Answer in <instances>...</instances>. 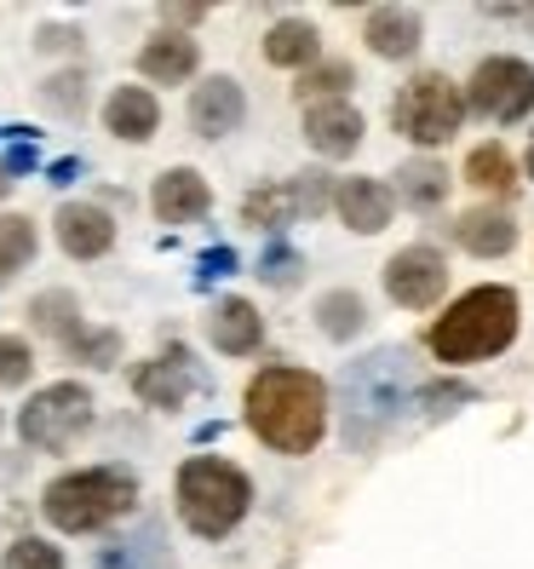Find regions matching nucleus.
<instances>
[{
    "label": "nucleus",
    "instance_id": "obj_1",
    "mask_svg": "<svg viewBox=\"0 0 534 569\" xmlns=\"http://www.w3.org/2000/svg\"><path fill=\"white\" fill-rule=\"evenodd\" d=\"M248 426L271 455H311L328 438V386L299 362H271L248 380Z\"/></svg>",
    "mask_w": 534,
    "mask_h": 569
},
{
    "label": "nucleus",
    "instance_id": "obj_2",
    "mask_svg": "<svg viewBox=\"0 0 534 569\" xmlns=\"http://www.w3.org/2000/svg\"><path fill=\"white\" fill-rule=\"evenodd\" d=\"M517 317H523L517 293L506 282H483L472 293H460L454 306H443V317L425 333V346L443 368H472V362L500 357L517 340Z\"/></svg>",
    "mask_w": 534,
    "mask_h": 569
},
{
    "label": "nucleus",
    "instance_id": "obj_3",
    "mask_svg": "<svg viewBox=\"0 0 534 569\" xmlns=\"http://www.w3.org/2000/svg\"><path fill=\"white\" fill-rule=\"evenodd\" d=\"M173 495H179V518H184L190 535L224 541L253 507V478L242 472L236 460H224V455H190L179 466Z\"/></svg>",
    "mask_w": 534,
    "mask_h": 569
},
{
    "label": "nucleus",
    "instance_id": "obj_4",
    "mask_svg": "<svg viewBox=\"0 0 534 569\" xmlns=\"http://www.w3.org/2000/svg\"><path fill=\"white\" fill-rule=\"evenodd\" d=\"M132 507H139V478H132L127 466H81V472L52 478L47 495H41V518L63 535L110 529Z\"/></svg>",
    "mask_w": 534,
    "mask_h": 569
},
{
    "label": "nucleus",
    "instance_id": "obj_5",
    "mask_svg": "<svg viewBox=\"0 0 534 569\" xmlns=\"http://www.w3.org/2000/svg\"><path fill=\"white\" fill-rule=\"evenodd\" d=\"M391 127H396V139H409L414 150H443L465 127L460 81H449L443 70H420L403 92L391 98Z\"/></svg>",
    "mask_w": 534,
    "mask_h": 569
},
{
    "label": "nucleus",
    "instance_id": "obj_6",
    "mask_svg": "<svg viewBox=\"0 0 534 569\" xmlns=\"http://www.w3.org/2000/svg\"><path fill=\"white\" fill-rule=\"evenodd\" d=\"M92 391L81 380H58V386H41L29 403L18 409V438L41 455H63L75 438L92 431Z\"/></svg>",
    "mask_w": 534,
    "mask_h": 569
},
{
    "label": "nucleus",
    "instance_id": "obj_7",
    "mask_svg": "<svg viewBox=\"0 0 534 569\" xmlns=\"http://www.w3.org/2000/svg\"><path fill=\"white\" fill-rule=\"evenodd\" d=\"M460 92H465V116H483L494 127H517L534 116V63L512 58V52H488Z\"/></svg>",
    "mask_w": 534,
    "mask_h": 569
},
{
    "label": "nucleus",
    "instance_id": "obj_8",
    "mask_svg": "<svg viewBox=\"0 0 534 569\" xmlns=\"http://www.w3.org/2000/svg\"><path fill=\"white\" fill-rule=\"evenodd\" d=\"M385 293H391V306H403V311L443 306V293H449V259H443V248H431V242L396 248L385 259Z\"/></svg>",
    "mask_w": 534,
    "mask_h": 569
},
{
    "label": "nucleus",
    "instance_id": "obj_9",
    "mask_svg": "<svg viewBox=\"0 0 534 569\" xmlns=\"http://www.w3.org/2000/svg\"><path fill=\"white\" fill-rule=\"evenodd\" d=\"M248 121V92L236 76H208L202 87L190 92V127L195 139H230Z\"/></svg>",
    "mask_w": 534,
    "mask_h": 569
},
{
    "label": "nucleus",
    "instance_id": "obj_10",
    "mask_svg": "<svg viewBox=\"0 0 534 569\" xmlns=\"http://www.w3.org/2000/svg\"><path fill=\"white\" fill-rule=\"evenodd\" d=\"M362 132H369V121H362V110L351 104V98H328V104H305V144L322 156V161H345Z\"/></svg>",
    "mask_w": 534,
    "mask_h": 569
},
{
    "label": "nucleus",
    "instance_id": "obj_11",
    "mask_svg": "<svg viewBox=\"0 0 534 569\" xmlns=\"http://www.w3.org/2000/svg\"><path fill=\"white\" fill-rule=\"evenodd\" d=\"M362 41L385 63H409L425 47V18H420V7H374L362 18Z\"/></svg>",
    "mask_w": 534,
    "mask_h": 569
},
{
    "label": "nucleus",
    "instance_id": "obj_12",
    "mask_svg": "<svg viewBox=\"0 0 534 569\" xmlns=\"http://www.w3.org/2000/svg\"><path fill=\"white\" fill-rule=\"evenodd\" d=\"M391 184L385 179H369V173H351L333 184V213L345 219V230H356V237H380V230L391 224Z\"/></svg>",
    "mask_w": 534,
    "mask_h": 569
},
{
    "label": "nucleus",
    "instance_id": "obj_13",
    "mask_svg": "<svg viewBox=\"0 0 534 569\" xmlns=\"http://www.w3.org/2000/svg\"><path fill=\"white\" fill-rule=\"evenodd\" d=\"M150 208H155L161 224H195V219H208L213 190L195 167H167V173L155 179V190H150Z\"/></svg>",
    "mask_w": 534,
    "mask_h": 569
},
{
    "label": "nucleus",
    "instance_id": "obj_14",
    "mask_svg": "<svg viewBox=\"0 0 534 569\" xmlns=\"http://www.w3.org/2000/svg\"><path fill=\"white\" fill-rule=\"evenodd\" d=\"M58 248L70 259H104L115 248V219L98 202H63L58 208Z\"/></svg>",
    "mask_w": 534,
    "mask_h": 569
},
{
    "label": "nucleus",
    "instance_id": "obj_15",
    "mask_svg": "<svg viewBox=\"0 0 534 569\" xmlns=\"http://www.w3.org/2000/svg\"><path fill=\"white\" fill-rule=\"evenodd\" d=\"M208 340H213V351H224V357H253V351L264 346V317H259V306H253V299H242V293L219 299V306L208 311Z\"/></svg>",
    "mask_w": 534,
    "mask_h": 569
},
{
    "label": "nucleus",
    "instance_id": "obj_16",
    "mask_svg": "<svg viewBox=\"0 0 534 569\" xmlns=\"http://www.w3.org/2000/svg\"><path fill=\"white\" fill-rule=\"evenodd\" d=\"M190 386H195V375H190V357H184V351H167V357H155V362L132 368V391H139V403H150V409H161V415L184 409Z\"/></svg>",
    "mask_w": 534,
    "mask_h": 569
},
{
    "label": "nucleus",
    "instance_id": "obj_17",
    "mask_svg": "<svg viewBox=\"0 0 534 569\" xmlns=\"http://www.w3.org/2000/svg\"><path fill=\"white\" fill-rule=\"evenodd\" d=\"M139 70L155 87H184L195 70H202V47H195L190 36H179V29H161V36H150L139 47Z\"/></svg>",
    "mask_w": 534,
    "mask_h": 569
},
{
    "label": "nucleus",
    "instance_id": "obj_18",
    "mask_svg": "<svg viewBox=\"0 0 534 569\" xmlns=\"http://www.w3.org/2000/svg\"><path fill=\"white\" fill-rule=\"evenodd\" d=\"M449 237L472 253V259H506L517 248V219L506 208H472L449 224Z\"/></svg>",
    "mask_w": 534,
    "mask_h": 569
},
{
    "label": "nucleus",
    "instance_id": "obj_19",
    "mask_svg": "<svg viewBox=\"0 0 534 569\" xmlns=\"http://www.w3.org/2000/svg\"><path fill=\"white\" fill-rule=\"evenodd\" d=\"M454 190V173L437 161V156H414L396 167V184H391V202H403L414 213H437Z\"/></svg>",
    "mask_w": 534,
    "mask_h": 569
},
{
    "label": "nucleus",
    "instance_id": "obj_20",
    "mask_svg": "<svg viewBox=\"0 0 534 569\" xmlns=\"http://www.w3.org/2000/svg\"><path fill=\"white\" fill-rule=\"evenodd\" d=\"M104 127L115 132L121 144H150L155 127H161V104L150 87H115L104 98Z\"/></svg>",
    "mask_w": 534,
    "mask_h": 569
},
{
    "label": "nucleus",
    "instance_id": "obj_21",
    "mask_svg": "<svg viewBox=\"0 0 534 569\" xmlns=\"http://www.w3.org/2000/svg\"><path fill=\"white\" fill-rule=\"evenodd\" d=\"M311 317H316V328H322V340L351 346V340H362V333H369V299H362L356 288H328L316 306H311Z\"/></svg>",
    "mask_w": 534,
    "mask_h": 569
},
{
    "label": "nucleus",
    "instance_id": "obj_22",
    "mask_svg": "<svg viewBox=\"0 0 534 569\" xmlns=\"http://www.w3.org/2000/svg\"><path fill=\"white\" fill-rule=\"evenodd\" d=\"M264 58H271L276 70H299V76H305L311 63H322V36H316V23H305V18L271 23V36H264Z\"/></svg>",
    "mask_w": 534,
    "mask_h": 569
},
{
    "label": "nucleus",
    "instance_id": "obj_23",
    "mask_svg": "<svg viewBox=\"0 0 534 569\" xmlns=\"http://www.w3.org/2000/svg\"><path fill=\"white\" fill-rule=\"evenodd\" d=\"M465 184H472V190H483V196H506V190L517 184V167H512V150L500 144V139L477 144L472 156H465Z\"/></svg>",
    "mask_w": 534,
    "mask_h": 569
},
{
    "label": "nucleus",
    "instance_id": "obj_24",
    "mask_svg": "<svg viewBox=\"0 0 534 569\" xmlns=\"http://www.w3.org/2000/svg\"><path fill=\"white\" fill-rule=\"evenodd\" d=\"M29 328L36 333H52V340H70V333L81 328V299L70 288H47L29 299Z\"/></svg>",
    "mask_w": 534,
    "mask_h": 569
},
{
    "label": "nucleus",
    "instance_id": "obj_25",
    "mask_svg": "<svg viewBox=\"0 0 534 569\" xmlns=\"http://www.w3.org/2000/svg\"><path fill=\"white\" fill-rule=\"evenodd\" d=\"M299 219V208H293V190H288V179L282 184H259V190H248V202H242V224H253V230H288Z\"/></svg>",
    "mask_w": 534,
    "mask_h": 569
},
{
    "label": "nucleus",
    "instance_id": "obj_26",
    "mask_svg": "<svg viewBox=\"0 0 534 569\" xmlns=\"http://www.w3.org/2000/svg\"><path fill=\"white\" fill-rule=\"evenodd\" d=\"M345 87H356V70L345 58H322L299 76L293 92H299V104H328V98H345Z\"/></svg>",
    "mask_w": 534,
    "mask_h": 569
},
{
    "label": "nucleus",
    "instance_id": "obj_27",
    "mask_svg": "<svg viewBox=\"0 0 534 569\" xmlns=\"http://www.w3.org/2000/svg\"><path fill=\"white\" fill-rule=\"evenodd\" d=\"M36 248H41L36 219H23V213H0V277L23 271V264L36 259Z\"/></svg>",
    "mask_w": 534,
    "mask_h": 569
},
{
    "label": "nucleus",
    "instance_id": "obj_28",
    "mask_svg": "<svg viewBox=\"0 0 534 569\" xmlns=\"http://www.w3.org/2000/svg\"><path fill=\"white\" fill-rule=\"evenodd\" d=\"M63 351H70V362H87V368H115L121 362V333L115 328H75L70 340H58Z\"/></svg>",
    "mask_w": 534,
    "mask_h": 569
},
{
    "label": "nucleus",
    "instance_id": "obj_29",
    "mask_svg": "<svg viewBox=\"0 0 534 569\" xmlns=\"http://www.w3.org/2000/svg\"><path fill=\"white\" fill-rule=\"evenodd\" d=\"M333 173H322V167H305V173H293L288 179V190H293V208L305 213V219H316V213H328L333 208Z\"/></svg>",
    "mask_w": 534,
    "mask_h": 569
},
{
    "label": "nucleus",
    "instance_id": "obj_30",
    "mask_svg": "<svg viewBox=\"0 0 534 569\" xmlns=\"http://www.w3.org/2000/svg\"><path fill=\"white\" fill-rule=\"evenodd\" d=\"M41 104H47L52 116H81V110H87V76H81V70L47 76V81H41Z\"/></svg>",
    "mask_w": 534,
    "mask_h": 569
},
{
    "label": "nucleus",
    "instance_id": "obj_31",
    "mask_svg": "<svg viewBox=\"0 0 534 569\" xmlns=\"http://www.w3.org/2000/svg\"><path fill=\"white\" fill-rule=\"evenodd\" d=\"M29 375H36V351H29V340L23 333H0V391L29 386Z\"/></svg>",
    "mask_w": 534,
    "mask_h": 569
},
{
    "label": "nucleus",
    "instance_id": "obj_32",
    "mask_svg": "<svg viewBox=\"0 0 534 569\" xmlns=\"http://www.w3.org/2000/svg\"><path fill=\"white\" fill-rule=\"evenodd\" d=\"M299 271H305V253L288 248V242H271L259 253V282H271V288H293Z\"/></svg>",
    "mask_w": 534,
    "mask_h": 569
},
{
    "label": "nucleus",
    "instance_id": "obj_33",
    "mask_svg": "<svg viewBox=\"0 0 534 569\" xmlns=\"http://www.w3.org/2000/svg\"><path fill=\"white\" fill-rule=\"evenodd\" d=\"M0 569H63V552L52 541H41V535H18V541L7 547V563Z\"/></svg>",
    "mask_w": 534,
    "mask_h": 569
},
{
    "label": "nucleus",
    "instance_id": "obj_34",
    "mask_svg": "<svg viewBox=\"0 0 534 569\" xmlns=\"http://www.w3.org/2000/svg\"><path fill=\"white\" fill-rule=\"evenodd\" d=\"M36 47H41V52H81V29H70V23H47L41 36H36Z\"/></svg>",
    "mask_w": 534,
    "mask_h": 569
},
{
    "label": "nucleus",
    "instance_id": "obj_35",
    "mask_svg": "<svg viewBox=\"0 0 534 569\" xmlns=\"http://www.w3.org/2000/svg\"><path fill=\"white\" fill-rule=\"evenodd\" d=\"M230 264H236V253H230V248H219V253H208V259H202V271H213V277H224V271H230Z\"/></svg>",
    "mask_w": 534,
    "mask_h": 569
},
{
    "label": "nucleus",
    "instance_id": "obj_36",
    "mask_svg": "<svg viewBox=\"0 0 534 569\" xmlns=\"http://www.w3.org/2000/svg\"><path fill=\"white\" fill-rule=\"evenodd\" d=\"M167 23H202V7H167Z\"/></svg>",
    "mask_w": 534,
    "mask_h": 569
},
{
    "label": "nucleus",
    "instance_id": "obj_37",
    "mask_svg": "<svg viewBox=\"0 0 534 569\" xmlns=\"http://www.w3.org/2000/svg\"><path fill=\"white\" fill-rule=\"evenodd\" d=\"M12 184H18V179L7 173V167H0V202H7V196H12Z\"/></svg>",
    "mask_w": 534,
    "mask_h": 569
},
{
    "label": "nucleus",
    "instance_id": "obj_38",
    "mask_svg": "<svg viewBox=\"0 0 534 569\" xmlns=\"http://www.w3.org/2000/svg\"><path fill=\"white\" fill-rule=\"evenodd\" d=\"M528 179H534V132H528Z\"/></svg>",
    "mask_w": 534,
    "mask_h": 569
},
{
    "label": "nucleus",
    "instance_id": "obj_39",
    "mask_svg": "<svg viewBox=\"0 0 534 569\" xmlns=\"http://www.w3.org/2000/svg\"><path fill=\"white\" fill-rule=\"evenodd\" d=\"M0 426H7V415H0Z\"/></svg>",
    "mask_w": 534,
    "mask_h": 569
},
{
    "label": "nucleus",
    "instance_id": "obj_40",
    "mask_svg": "<svg viewBox=\"0 0 534 569\" xmlns=\"http://www.w3.org/2000/svg\"><path fill=\"white\" fill-rule=\"evenodd\" d=\"M528 23H534V12H528Z\"/></svg>",
    "mask_w": 534,
    "mask_h": 569
}]
</instances>
